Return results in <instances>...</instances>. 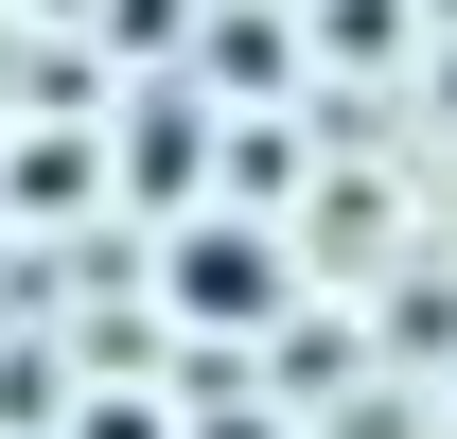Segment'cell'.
Segmentation results:
<instances>
[]
</instances>
